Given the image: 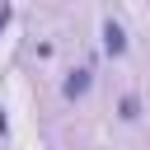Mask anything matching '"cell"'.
I'll use <instances>...</instances> for the list:
<instances>
[{
  "label": "cell",
  "instance_id": "cell-1",
  "mask_svg": "<svg viewBox=\"0 0 150 150\" xmlns=\"http://www.w3.org/2000/svg\"><path fill=\"white\" fill-rule=\"evenodd\" d=\"M103 47H108L112 56H117V52H127V33H122V23H112V19L103 23Z\"/></svg>",
  "mask_w": 150,
  "mask_h": 150
},
{
  "label": "cell",
  "instance_id": "cell-2",
  "mask_svg": "<svg viewBox=\"0 0 150 150\" xmlns=\"http://www.w3.org/2000/svg\"><path fill=\"white\" fill-rule=\"evenodd\" d=\"M84 89H89V70H75V75L66 80V98H80Z\"/></svg>",
  "mask_w": 150,
  "mask_h": 150
}]
</instances>
